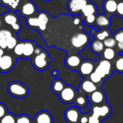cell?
<instances>
[{
  "label": "cell",
  "mask_w": 123,
  "mask_h": 123,
  "mask_svg": "<svg viewBox=\"0 0 123 123\" xmlns=\"http://www.w3.org/2000/svg\"><path fill=\"white\" fill-rule=\"evenodd\" d=\"M16 123H33V120L28 115L23 114L16 117Z\"/></svg>",
  "instance_id": "cell-29"
},
{
  "label": "cell",
  "mask_w": 123,
  "mask_h": 123,
  "mask_svg": "<svg viewBox=\"0 0 123 123\" xmlns=\"http://www.w3.org/2000/svg\"><path fill=\"white\" fill-rule=\"evenodd\" d=\"M115 70L118 72H123V56L120 55L115 62Z\"/></svg>",
  "instance_id": "cell-32"
},
{
  "label": "cell",
  "mask_w": 123,
  "mask_h": 123,
  "mask_svg": "<svg viewBox=\"0 0 123 123\" xmlns=\"http://www.w3.org/2000/svg\"><path fill=\"white\" fill-rule=\"evenodd\" d=\"M14 1V0H1L2 4H4V6H6V5L10 6Z\"/></svg>",
  "instance_id": "cell-45"
},
{
  "label": "cell",
  "mask_w": 123,
  "mask_h": 123,
  "mask_svg": "<svg viewBox=\"0 0 123 123\" xmlns=\"http://www.w3.org/2000/svg\"><path fill=\"white\" fill-rule=\"evenodd\" d=\"M10 11H11V10L9 9V7L4 6V5L2 4H0V17H1V16H3L5 13L9 12H10Z\"/></svg>",
  "instance_id": "cell-40"
},
{
  "label": "cell",
  "mask_w": 123,
  "mask_h": 123,
  "mask_svg": "<svg viewBox=\"0 0 123 123\" xmlns=\"http://www.w3.org/2000/svg\"><path fill=\"white\" fill-rule=\"evenodd\" d=\"M110 36V33L107 30H103L102 32H99L97 34V40L99 41H104L107 38H108Z\"/></svg>",
  "instance_id": "cell-36"
},
{
  "label": "cell",
  "mask_w": 123,
  "mask_h": 123,
  "mask_svg": "<svg viewBox=\"0 0 123 123\" xmlns=\"http://www.w3.org/2000/svg\"><path fill=\"white\" fill-rule=\"evenodd\" d=\"M19 0H14V1L9 6L12 9H16L17 7V6L19 5Z\"/></svg>",
  "instance_id": "cell-47"
},
{
  "label": "cell",
  "mask_w": 123,
  "mask_h": 123,
  "mask_svg": "<svg viewBox=\"0 0 123 123\" xmlns=\"http://www.w3.org/2000/svg\"><path fill=\"white\" fill-rule=\"evenodd\" d=\"M26 25L30 28L39 27V22L37 17H29L26 18Z\"/></svg>",
  "instance_id": "cell-26"
},
{
  "label": "cell",
  "mask_w": 123,
  "mask_h": 123,
  "mask_svg": "<svg viewBox=\"0 0 123 123\" xmlns=\"http://www.w3.org/2000/svg\"><path fill=\"white\" fill-rule=\"evenodd\" d=\"M7 109L6 106L0 102V119H1L6 113H7Z\"/></svg>",
  "instance_id": "cell-39"
},
{
  "label": "cell",
  "mask_w": 123,
  "mask_h": 123,
  "mask_svg": "<svg viewBox=\"0 0 123 123\" xmlns=\"http://www.w3.org/2000/svg\"><path fill=\"white\" fill-rule=\"evenodd\" d=\"M81 62L82 57L78 54H68L65 59V64L66 67L71 70H78Z\"/></svg>",
  "instance_id": "cell-8"
},
{
  "label": "cell",
  "mask_w": 123,
  "mask_h": 123,
  "mask_svg": "<svg viewBox=\"0 0 123 123\" xmlns=\"http://www.w3.org/2000/svg\"><path fill=\"white\" fill-rule=\"evenodd\" d=\"M105 46L102 41L99 40H94L91 43V49L94 54H100L104 51Z\"/></svg>",
  "instance_id": "cell-22"
},
{
  "label": "cell",
  "mask_w": 123,
  "mask_h": 123,
  "mask_svg": "<svg viewBox=\"0 0 123 123\" xmlns=\"http://www.w3.org/2000/svg\"><path fill=\"white\" fill-rule=\"evenodd\" d=\"M0 123H16V117L13 114L7 112L0 119Z\"/></svg>",
  "instance_id": "cell-27"
},
{
  "label": "cell",
  "mask_w": 123,
  "mask_h": 123,
  "mask_svg": "<svg viewBox=\"0 0 123 123\" xmlns=\"http://www.w3.org/2000/svg\"><path fill=\"white\" fill-rule=\"evenodd\" d=\"M48 14L46 13L45 12H40V14H38L37 20L39 22V28L41 30H45L47 27V24L48 23L49 21V17H48Z\"/></svg>",
  "instance_id": "cell-19"
},
{
  "label": "cell",
  "mask_w": 123,
  "mask_h": 123,
  "mask_svg": "<svg viewBox=\"0 0 123 123\" xmlns=\"http://www.w3.org/2000/svg\"><path fill=\"white\" fill-rule=\"evenodd\" d=\"M81 89L87 94H92L95 91L97 90V87L96 84H94L93 82H92L89 80H84L81 81L80 85Z\"/></svg>",
  "instance_id": "cell-14"
},
{
  "label": "cell",
  "mask_w": 123,
  "mask_h": 123,
  "mask_svg": "<svg viewBox=\"0 0 123 123\" xmlns=\"http://www.w3.org/2000/svg\"><path fill=\"white\" fill-rule=\"evenodd\" d=\"M1 25H2V20H1V18L0 17V27L1 26Z\"/></svg>",
  "instance_id": "cell-52"
},
{
  "label": "cell",
  "mask_w": 123,
  "mask_h": 123,
  "mask_svg": "<svg viewBox=\"0 0 123 123\" xmlns=\"http://www.w3.org/2000/svg\"></svg>",
  "instance_id": "cell-55"
},
{
  "label": "cell",
  "mask_w": 123,
  "mask_h": 123,
  "mask_svg": "<svg viewBox=\"0 0 123 123\" xmlns=\"http://www.w3.org/2000/svg\"><path fill=\"white\" fill-rule=\"evenodd\" d=\"M6 41V47L9 50L14 49V47L16 46V45L17 44V40L13 36H12L11 37L7 38Z\"/></svg>",
  "instance_id": "cell-31"
},
{
  "label": "cell",
  "mask_w": 123,
  "mask_h": 123,
  "mask_svg": "<svg viewBox=\"0 0 123 123\" xmlns=\"http://www.w3.org/2000/svg\"><path fill=\"white\" fill-rule=\"evenodd\" d=\"M80 123H88L89 121V117L87 116H82L79 119Z\"/></svg>",
  "instance_id": "cell-46"
},
{
  "label": "cell",
  "mask_w": 123,
  "mask_h": 123,
  "mask_svg": "<svg viewBox=\"0 0 123 123\" xmlns=\"http://www.w3.org/2000/svg\"><path fill=\"white\" fill-rule=\"evenodd\" d=\"M66 85L65 84V82L63 80L57 78V79L53 80V81L52 82L50 88H51V91L54 94H59L63 90V88L66 87Z\"/></svg>",
  "instance_id": "cell-17"
},
{
  "label": "cell",
  "mask_w": 123,
  "mask_h": 123,
  "mask_svg": "<svg viewBox=\"0 0 123 123\" xmlns=\"http://www.w3.org/2000/svg\"><path fill=\"white\" fill-rule=\"evenodd\" d=\"M37 11V7L36 5L35 4L34 2H32V1H28L27 2H25L22 6L21 9L19 11V14L24 17H31L32 14H34Z\"/></svg>",
  "instance_id": "cell-10"
},
{
  "label": "cell",
  "mask_w": 123,
  "mask_h": 123,
  "mask_svg": "<svg viewBox=\"0 0 123 123\" xmlns=\"http://www.w3.org/2000/svg\"><path fill=\"white\" fill-rule=\"evenodd\" d=\"M60 100L65 104L74 102L77 97V92L72 86H66L63 90L58 94Z\"/></svg>",
  "instance_id": "cell-4"
},
{
  "label": "cell",
  "mask_w": 123,
  "mask_h": 123,
  "mask_svg": "<svg viewBox=\"0 0 123 123\" xmlns=\"http://www.w3.org/2000/svg\"><path fill=\"white\" fill-rule=\"evenodd\" d=\"M104 46H106L107 48H111L113 49V47H115L117 44V41H115V38H107L105 40H104Z\"/></svg>",
  "instance_id": "cell-33"
},
{
  "label": "cell",
  "mask_w": 123,
  "mask_h": 123,
  "mask_svg": "<svg viewBox=\"0 0 123 123\" xmlns=\"http://www.w3.org/2000/svg\"><path fill=\"white\" fill-rule=\"evenodd\" d=\"M35 42L32 41H24V48H23V54L24 58H30L34 54L35 49L36 47Z\"/></svg>",
  "instance_id": "cell-13"
},
{
  "label": "cell",
  "mask_w": 123,
  "mask_h": 123,
  "mask_svg": "<svg viewBox=\"0 0 123 123\" xmlns=\"http://www.w3.org/2000/svg\"><path fill=\"white\" fill-rule=\"evenodd\" d=\"M15 65L14 58L9 54H4L0 59V72L6 73L11 71Z\"/></svg>",
  "instance_id": "cell-6"
},
{
  "label": "cell",
  "mask_w": 123,
  "mask_h": 123,
  "mask_svg": "<svg viewBox=\"0 0 123 123\" xmlns=\"http://www.w3.org/2000/svg\"><path fill=\"white\" fill-rule=\"evenodd\" d=\"M89 78H90V80L92 82H93L94 84H97V83H99V82H101V80H102L94 71L89 75Z\"/></svg>",
  "instance_id": "cell-37"
},
{
  "label": "cell",
  "mask_w": 123,
  "mask_h": 123,
  "mask_svg": "<svg viewBox=\"0 0 123 123\" xmlns=\"http://www.w3.org/2000/svg\"><path fill=\"white\" fill-rule=\"evenodd\" d=\"M12 36V32L9 31V30H6V29L0 30V38L6 40L7 38H9Z\"/></svg>",
  "instance_id": "cell-34"
},
{
  "label": "cell",
  "mask_w": 123,
  "mask_h": 123,
  "mask_svg": "<svg viewBox=\"0 0 123 123\" xmlns=\"http://www.w3.org/2000/svg\"><path fill=\"white\" fill-rule=\"evenodd\" d=\"M7 91L12 96L15 98H24L29 94V88L27 86L19 81H12L9 83Z\"/></svg>",
  "instance_id": "cell-2"
},
{
  "label": "cell",
  "mask_w": 123,
  "mask_h": 123,
  "mask_svg": "<svg viewBox=\"0 0 123 123\" xmlns=\"http://www.w3.org/2000/svg\"><path fill=\"white\" fill-rule=\"evenodd\" d=\"M44 1H50V0H44Z\"/></svg>",
  "instance_id": "cell-53"
},
{
  "label": "cell",
  "mask_w": 123,
  "mask_h": 123,
  "mask_svg": "<svg viewBox=\"0 0 123 123\" xmlns=\"http://www.w3.org/2000/svg\"><path fill=\"white\" fill-rule=\"evenodd\" d=\"M51 74H52L53 76L56 77V76H58V75H59V72H58V70H53L52 71Z\"/></svg>",
  "instance_id": "cell-48"
},
{
  "label": "cell",
  "mask_w": 123,
  "mask_h": 123,
  "mask_svg": "<svg viewBox=\"0 0 123 123\" xmlns=\"http://www.w3.org/2000/svg\"><path fill=\"white\" fill-rule=\"evenodd\" d=\"M4 55V50L0 49V57H1L2 56Z\"/></svg>",
  "instance_id": "cell-51"
},
{
  "label": "cell",
  "mask_w": 123,
  "mask_h": 123,
  "mask_svg": "<svg viewBox=\"0 0 123 123\" xmlns=\"http://www.w3.org/2000/svg\"><path fill=\"white\" fill-rule=\"evenodd\" d=\"M79 73L83 77L90 75L94 71V62L91 60L83 61L78 69Z\"/></svg>",
  "instance_id": "cell-11"
},
{
  "label": "cell",
  "mask_w": 123,
  "mask_h": 123,
  "mask_svg": "<svg viewBox=\"0 0 123 123\" xmlns=\"http://www.w3.org/2000/svg\"><path fill=\"white\" fill-rule=\"evenodd\" d=\"M112 112V108L108 104H105L102 106H99V118L105 119L107 118Z\"/></svg>",
  "instance_id": "cell-21"
},
{
  "label": "cell",
  "mask_w": 123,
  "mask_h": 123,
  "mask_svg": "<svg viewBox=\"0 0 123 123\" xmlns=\"http://www.w3.org/2000/svg\"><path fill=\"white\" fill-rule=\"evenodd\" d=\"M64 117L68 123H77L81 117L79 109L75 107L67 108L64 113Z\"/></svg>",
  "instance_id": "cell-9"
},
{
  "label": "cell",
  "mask_w": 123,
  "mask_h": 123,
  "mask_svg": "<svg viewBox=\"0 0 123 123\" xmlns=\"http://www.w3.org/2000/svg\"><path fill=\"white\" fill-rule=\"evenodd\" d=\"M0 49H1L3 50L7 49V47H6V41L5 39L0 38Z\"/></svg>",
  "instance_id": "cell-44"
},
{
  "label": "cell",
  "mask_w": 123,
  "mask_h": 123,
  "mask_svg": "<svg viewBox=\"0 0 123 123\" xmlns=\"http://www.w3.org/2000/svg\"><path fill=\"white\" fill-rule=\"evenodd\" d=\"M103 56H104V58L106 60H108V61L112 60L115 57V50L113 49L106 48L105 49H104Z\"/></svg>",
  "instance_id": "cell-28"
},
{
  "label": "cell",
  "mask_w": 123,
  "mask_h": 123,
  "mask_svg": "<svg viewBox=\"0 0 123 123\" xmlns=\"http://www.w3.org/2000/svg\"><path fill=\"white\" fill-rule=\"evenodd\" d=\"M23 48H24V41H20L17 43L16 46L14 49V53L17 57H22L23 54Z\"/></svg>",
  "instance_id": "cell-30"
},
{
  "label": "cell",
  "mask_w": 123,
  "mask_h": 123,
  "mask_svg": "<svg viewBox=\"0 0 123 123\" xmlns=\"http://www.w3.org/2000/svg\"><path fill=\"white\" fill-rule=\"evenodd\" d=\"M51 61V58L49 57L48 53L42 50V51L37 54H35L32 58V64L33 67L39 71H43L47 69Z\"/></svg>",
  "instance_id": "cell-3"
},
{
  "label": "cell",
  "mask_w": 123,
  "mask_h": 123,
  "mask_svg": "<svg viewBox=\"0 0 123 123\" xmlns=\"http://www.w3.org/2000/svg\"><path fill=\"white\" fill-rule=\"evenodd\" d=\"M88 123H102L101 120H100V118L97 117H95L94 115H91L89 117V121Z\"/></svg>",
  "instance_id": "cell-42"
},
{
  "label": "cell",
  "mask_w": 123,
  "mask_h": 123,
  "mask_svg": "<svg viewBox=\"0 0 123 123\" xmlns=\"http://www.w3.org/2000/svg\"><path fill=\"white\" fill-rule=\"evenodd\" d=\"M88 3H89L88 0H68L67 3L68 13L71 14H78Z\"/></svg>",
  "instance_id": "cell-7"
},
{
  "label": "cell",
  "mask_w": 123,
  "mask_h": 123,
  "mask_svg": "<svg viewBox=\"0 0 123 123\" xmlns=\"http://www.w3.org/2000/svg\"><path fill=\"white\" fill-rule=\"evenodd\" d=\"M117 13L119 17L123 18V0H118L117 6Z\"/></svg>",
  "instance_id": "cell-35"
},
{
  "label": "cell",
  "mask_w": 123,
  "mask_h": 123,
  "mask_svg": "<svg viewBox=\"0 0 123 123\" xmlns=\"http://www.w3.org/2000/svg\"><path fill=\"white\" fill-rule=\"evenodd\" d=\"M96 11H97V7L92 2H89L87 4H86L84 7V8L81 9V12L86 17H87L89 15H91V14H94Z\"/></svg>",
  "instance_id": "cell-24"
},
{
  "label": "cell",
  "mask_w": 123,
  "mask_h": 123,
  "mask_svg": "<svg viewBox=\"0 0 123 123\" xmlns=\"http://www.w3.org/2000/svg\"><path fill=\"white\" fill-rule=\"evenodd\" d=\"M95 20H96V17L94 14H91L86 17V23H87L88 25L93 24L95 22Z\"/></svg>",
  "instance_id": "cell-41"
},
{
  "label": "cell",
  "mask_w": 123,
  "mask_h": 123,
  "mask_svg": "<svg viewBox=\"0 0 123 123\" xmlns=\"http://www.w3.org/2000/svg\"><path fill=\"white\" fill-rule=\"evenodd\" d=\"M105 94L102 90H97L93 92L90 96V100L92 103L95 104H99L105 101Z\"/></svg>",
  "instance_id": "cell-16"
},
{
  "label": "cell",
  "mask_w": 123,
  "mask_h": 123,
  "mask_svg": "<svg viewBox=\"0 0 123 123\" xmlns=\"http://www.w3.org/2000/svg\"><path fill=\"white\" fill-rule=\"evenodd\" d=\"M79 22H80V19L79 18V17H76V18H75L74 19V23L75 24V25H79Z\"/></svg>",
  "instance_id": "cell-50"
},
{
  "label": "cell",
  "mask_w": 123,
  "mask_h": 123,
  "mask_svg": "<svg viewBox=\"0 0 123 123\" xmlns=\"http://www.w3.org/2000/svg\"><path fill=\"white\" fill-rule=\"evenodd\" d=\"M0 59H1V57H0Z\"/></svg>",
  "instance_id": "cell-54"
},
{
  "label": "cell",
  "mask_w": 123,
  "mask_h": 123,
  "mask_svg": "<svg viewBox=\"0 0 123 123\" xmlns=\"http://www.w3.org/2000/svg\"><path fill=\"white\" fill-rule=\"evenodd\" d=\"M35 3L37 11L45 12L53 17H55L62 13H68L67 3L68 0H30Z\"/></svg>",
  "instance_id": "cell-1"
},
{
  "label": "cell",
  "mask_w": 123,
  "mask_h": 123,
  "mask_svg": "<svg viewBox=\"0 0 123 123\" xmlns=\"http://www.w3.org/2000/svg\"><path fill=\"white\" fill-rule=\"evenodd\" d=\"M71 45L76 49H84L89 43V36L86 33H78L74 35L71 39Z\"/></svg>",
  "instance_id": "cell-5"
},
{
  "label": "cell",
  "mask_w": 123,
  "mask_h": 123,
  "mask_svg": "<svg viewBox=\"0 0 123 123\" xmlns=\"http://www.w3.org/2000/svg\"><path fill=\"white\" fill-rule=\"evenodd\" d=\"M106 75V77H109L111 75L112 73V65L111 62L108 60L104 59L102 60L99 65L97 66Z\"/></svg>",
  "instance_id": "cell-20"
},
{
  "label": "cell",
  "mask_w": 123,
  "mask_h": 123,
  "mask_svg": "<svg viewBox=\"0 0 123 123\" xmlns=\"http://www.w3.org/2000/svg\"><path fill=\"white\" fill-rule=\"evenodd\" d=\"M3 19L6 24L11 25V26H12L14 24L17 23L18 22H19V18L18 15L15 13V12H13L10 11L9 12L5 13L3 15Z\"/></svg>",
  "instance_id": "cell-15"
},
{
  "label": "cell",
  "mask_w": 123,
  "mask_h": 123,
  "mask_svg": "<svg viewBox=\"0 0 123 123\" xmlns=\"http://www.w3.org/2000/svg\"><path fill=\"white\" fill-rule=\"evenodd\" d=\"M115 39L116 41L120 42V41H123V30H118L116 32L115 34Z\"/></svg>",
  "instance_id": "cell-38"
},
{
  "label": "cell",
  "mask_w": 123,
  "mask_h": 123,
  "mask_svg": "<svg viewBox=\"0 0 123 123\" xmlns=\"http://www.w3.org/2000/svg\"><path fill=\"white\" fill-rule=\"evenodd\" d=\"M33 123H53V117L48 111L43 110L37 113Z\"/></svg>",
  "instance_id": "cell-12"
},
{
  "label": "cell",
  "mask_w": 123,
  "mask_h": 123,
  "mask_svg": "<svg viewBox=\"0 0 123 123\" xmlns=\"http://www.w3.org/2000/svg\"><path fill=\"white\" fill-rule=\"evenodd\" d=\"M96 24L99 27H108L110 26V21L105 14H99L96 18Z\"/></svg>",
  "instance_id": "cell-25"
},
{
  "label": "cell",
  "mask_w": 123,
  "mask_h": 123,
  "mask_svg": "<svg viewBox=\"0 0 123 123\" xmlns=\"http://www.w3.org/2000/svg\"><path fill=\"white\" fill-rule=\"evenodd\" d=\"M118 0H105L103 2V8L105 12L115 13L117 11Z\"/></svg>",
  "instance_id": "cell-18"
},
{
  "label": "cell",
  "mask_w": 123,
  "mask_h": 123,
  "mask_svg": "<svg viewBox=\"0 0 123 123\" xmlns=\"http://www.w3.org/2000/svg\"><path fill=\"white\" fill-rule=\"evenodd\" d=\"M94 72L102 78V79H103V78H106V75H105V74L98 67H97L96 68H95V70H94Z\"/></svg>",
  "instance_id": "cell-43"
},
{
  "label": "cell",
  "mask_w": 123,
  "mask_h": 123,
  "mask_svg": "<svg viewBox=\"0 0 123 123\" xmlns=\"http://www.w3.org/2000/svg\"><path fill=\"white\" fill-rule=\"evenodd\" d=\"M117 47L120 50L123 51V41H120L117 43Z\"/></svg>",
  "instance_id": "cell-49"
},
{
  "label": "cell",
  "mask_w": 123,
  "mask_h": 123,
  "mask_svg": "<svg viewBox=\"0 0 123 123\" xmlns=\"http://www.w3.org/2000/svg\"><path fill=\"white\" fill-rule=\"evenodd\" d=\"M74 103L76 104V106L79 108H85L88 106L89 104V101H88V98L86 96L84 95H79L77 96V97L76 98Z\"/></svg>",
  "instance_id": "cell-23"
}]
</instances>
